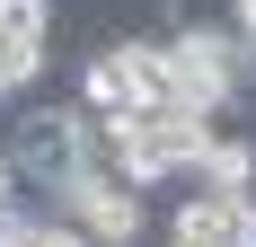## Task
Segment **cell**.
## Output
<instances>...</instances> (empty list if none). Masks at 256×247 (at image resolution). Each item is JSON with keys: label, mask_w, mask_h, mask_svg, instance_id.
I'll use <instances>...</instances> for the list:
<instances>
[{"label": "cell", "mask_w": 256, "mask_h": 247, "mask_svg": "<svg viewBox=\"0 0 256 247\" xmlns=\"http://www.w3.org/2000/svg\"><path fill=\"white\" fill-rule=\"evenodd\" d=\"M168 71H177V106L230 115L256 80V53L230 18H186V26H168Z\"/></svg>", "instance_id": "obj_1"}, {"label": "cell", "mask_w": 256, "mask_h": 247, "mask_svg": "<svg viewBox=\"0 0 256 247\" xmlns=\"http://www.w3.org/2000/svg\"><path fill=\"white\" fill-rule=\"evenodd\" d=\"M88 142H98V115H88L80 98H44V106H26V115L9 124L18 186H26V194H53V186H71L80 168H98V159H88Z\"/></svg>", "instance_id": "obj_2"}, {"label": "cell", "mask_w": 256, "mask_h": 247, "mask_svg": "<svg viewBox=\"0 0 256 247\" xmlns=\"http://www.w3.org/2000/svg\"><path fill=\"white\" fill-rule=\"evenodd\" d=\"M44 203H53L71 230H88L98 247H142V238H150V203L132 194L115 168H80L71 186H53Z\"/></svg>", "instance_id": "obj_3"}, {"label": "cell", "mask_w": 256, "mask_h": 247, "mask_svg": "<svg viewBox=\"0 0 256 247\" xmlns=\"http://www.w3.org/2000/svg\"><path fill=\"white\" fill-rule=\"evenodd\" d=\"M168 238H186V247H256V194H212V186H194V194H177V212H168Z\"/></svg>", "instance_id": "obj_4"}, {"label": "cell", "mask_w": 256, "mask_h": 247, "mask_svg": "<svg viewBox=\"0 0 256 247\" xmlns=\"http://www.w3.org/2000/svg\"><path fill=\"white\" fill-rule=\"evenodd\" d=\"M186 186H212V194H256V142H248V132H212Z\"/></svg>", "instance_id": "obj_5"}, {"label": "cell", "mask_w": 256, "mask_h": 247, "mask_svg": "<svg viewBox=\"0 0 256 247\" xmlns=\"http://www.w3.org/2000/svg\"><path fill=\"white\" fill-rule=\"evenodd\" d=\"M80 106H88V115H132V71H124V44H115V36L80 62Z\"/></svg>", "instance_id": "obj_6"}, {"label": "cell", "mask_w": 256, "mask_h": 247, "mask_svg": "<svg viewBox=\"0 0 256 247\" xmlns=\"http://www.w3.org/2000/svg\"><path fill=\"white\" fill-rule=\"evenodd\" d=\"M132 71V106H177V71H168V36H115Z\"/></svg>", "instance_id": "obj_7"}, {"label": "cell", "mask_w": 256, "mask_h": 247, "mask_svg": "<svg viewBox=\"0 0 256 247\" xmlns=\"http://www.w3.org/2000/svg\"><path fill=\"white\" fill-rule=\"evenodd\" d=\"M0 44H53V0H0Z\"/></svg>", "instance_id": "obj_8"}, {"label": "cell", "mask_w": 256, "mask_h": 247, "mask_svg": "<svg viewBox=\"0 0 256 247\" xmlns=\"http://www.w3.org/2000/svg\"><path fill=\"white\" fill-rule=\"evenodd\" d=\"M36 247H98V238H88V230H71V221L44 203V230H36Z\"/></svg>", "instance_id": "obj_9"}, {"label": "cell", "mask_w": 256, "mask_h": 247, "mask_svg": "<svg viewBox=\"0 0 256 247\" xmlns=\"http://www.w3.org/2000/svg\"><path fill=\"white\" fill-rule=\"evenodd\" d=\"M230 26L248 36V53H256V0H230Z\"/></svg>", "instance_id": "obj_10"}, {"label": "cell", "mask_w": 256, "mask_h": 247, "mask_svg": "<svg viewBox=\"0 0 256 247\" xmlns=\"http://www.w3.org/2000/svg\"><path fill=\"white\" fill-rule=\"evenodd\" d=\"M0 203H18V159H9V142H0Z\"/></svg>", "instance_id": "obj_11"}]
</instances>
